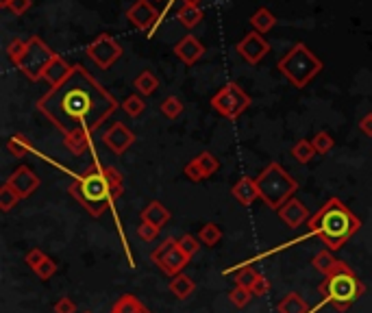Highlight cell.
I'll use <instances>...</instances> for the list:
<instances>
[{
	"instance_id": "obj_31",
	"label": "cell",
	"mask_w": 372,
	"mask_h": 313,
	"mask_svg": "<svg viewBox=\"0 0 372 313\" xmlns=\"http://www.w3.org/2000/svg\"><path fill=\"white\" fill-rule=\"evenodd\" d=\"M7 148H9V153L14 155V157H24V155H29L31 153V142L27 140L24 135H14L11 140L7 142Z\"/></svg>"
},
{
	"instance_id": "obj_51",
	"label": "cell",
	"mask_w": 372,
	"mask_h": 313,
	"mask_svg": "<svg viewBox=\"0 0 372 313\" xmlns=\"http://www.w3.org/2000/svg\"><path fill=\"white\" fill-rule=\"evenodd\" d=\"M11 0H0V7H9Z\"/></svg>"
},
{
	"instance_id": "obj_5",
	"label": "cell",
	"mask_w": 372,
	"mask_h": 313,
	"mask_svg": "<svg viewBox=\"0 0 372 313\" xmlns=\"http://www.w3.org/2000/svg\"><path fill=\"white\" fill-rule=\"evenodd\" d=\"M255 183H257L259 198L275 211H279L290 198H294V194L299 190V183L294 181L288 174V170L281 164H277V161L268 164L261 170L259 177L255 179Z\"/></svg>"
},
{
	"instance_id": "obj_16",
	"label": "cell",
	"mask_w": 372,
	"mask_h": 313,
	"mask_svg": "<svg viewBox=\"0 0 372 313\" xmlns=\"http://www.w3.org/2000/svg\"><path fill=\"white\" fill-rule=\"evenodd\" d=\"M187 264H189V257L183 255L181 250H178V246H176V248L168 250V253L161 257V261H159L157 266L172 279V277H176V274H181Z\"/></svg>"
},
{
	"instance_id": "obj_41",
	"label": "cell",
	"mask_w": 372,
	"mask_h": 313,
	"mask_svg": "<svg viewBox=\"0 0 372 313\" xmlns=\"http://www.w3.org/2000/svg\"><path fill=\"white\" fill-rule=\"evenodd\" d=\"M178 246V240H174V237H165V240L155 248V250H152V255H150V261H152V264H159V261H161V257L165 255V253H168V250H172V248H176Z\"/></svg>"
},
{
	"instance_id": "obj_44",
	"label": "cell",
	"mask_w": 372,
	"mask_h": 313,
	"mask_svg": "<svg viewBox=\"0 0 372 313\" xmlns=\"http://www.w3.org/2000/svg\"><path fill=\"white\" fill-rule=\"evenodd\" d=\"M185 177H187L191 183H200V181L207 179V177H205V172L200 170V166L196 164V159L189 161V164L185 166Z\"/></svg>"
},
{
	"instance_id": "obj_11",
	"label": "cell",
	"mask_w": 372,
	"mask_h": 313,
	"mask_svg": "<svg viewBox=\"0 0 372 313\" xmlns=\"http://www.w3.org/2000/svg\"><path fill=\"white\" fill-rule=\"evenodd\" d=\"M7 185L14 187L20 194V198H29L37 192V187H40V177H37L29 166H20L18 170L9 174Z\"/></svg>"
},
{
	"instance_id": "obj_8",
	"label": "cell",
	"mask_w": 372,
	"mask_h": 313,
	"mask_svg": "<svg viewBox=\"0 0 372 313\" xmlns=\"http://www.w3.org/2000/svg\"><path fill=\"white\" fill-rule=\"evenodd\" d=\"M211 107L226 120H237L244 111L251 107V96L242 90L237 83H226L220 87L213 98H211Z\"/></svg>"
},
{
	"instance_id": "obj_14",
	"label": "cell",
	"mask_w": 372,
	"mask_h": 313,
	"mask_svg": "<svg viewBox=\"0 0 372 313\" xmlns=\"http://www.w3.org/2000/svg\"><path fill=\"white\" fill-rule=\"evenodd\" d=\"M277 214L290 229H299L305 222H310V218H312L310 209H307L299 198H290L288 203L277 211Z\"/></svg>"
},
{
	"instance_id": "obj_46",
	"label": "cell",
	"mask_w": 372,
	"mask_h": 313,
	"mask_svg": "<svg viewBox=\"0 0 372 313\" xmlns=\"http://www.w3.org/2000/svg\"><path fill=\"white\" fill-rule=\"evenodd\" d=\"M48 255L44 253V250H40V248H33V250H29L27 253V257H24V261H27V266L31 268V270H35L37 266L42 264V261L46 259Z\"/></svg>"
},
{
	"instance_id": "obj_15",
	"label": "cell",
	"mask_w": 372,
	"mask_h": 313,
	"mask_svg": "<svg viewBox=\"0 0 372 313\" xmlns=\"http://www.w3.org/2000/svg\"><path fill=\"white\" fill-rule=\"evenodd\" d=\"M174 55L183 61V64L191 66L205 55V46L196 40L194 35H185L181 42L174 46Z\"/></svg>"
},
{
	"instance_id": "obj_26",
	"label": "cell",
	"mask_w": 372,
	"mask_h": 313,
	"mask_svg": "<svg viewBox=\"0 0 372 313\" xmlns=\"http://www.w3.org/2000/svg\"><path fill=\"white\" fill-rule=\"evenodd\" d=\"M176 18H178V22L183 24V27L194 29L196 24H200V20H202V11L196 5H183L181 9L176 11Z\"/></svg>"
},
{
	"instance_id": "obj_43",
	"label": "cell",
	"mask_w": 372,
	"mask_h": 313,
	"mask_svg": "<svg viewBox=\"0 0 372 313\" xmlns=\"http://www.w3.org/2000/svg\"><path fill=\"white\" fill-rule=\"evenodd\" d=\"M137 235H139V240H144V242H152V240H157V235H159V229L157 227H152V224L148 222H139V227H137Z\"/></svg>"
},
{
	"instance_id": "obj_40",
	"label": "cell",
	"mask_w": 372,
	"mask_h": 313,
	"mask_svg": "<svg viewBox=\"0 0 372 313\" xmlns=\"http://www.w3.org/2000/svg\"><path fill=\"white\" fill-rule=\"evenodd\" d=\"M198 248H200V240H198V237H194V235H189V233L178 240V250H181L183 255H187L189 259L198 253Z\"/></svg>"
},
{
	"instance_id": "obj_48",
	"label": "cell",
	"mask_w": 372,
	"mask_h": 313,
	"mask_svg": "<svg viewBox=\"0 0 372 313\" xmlns=\"http://www.w3.org/2000/svg\"><path fill=\"white\" fill-rule=\"evenodd\" d=\"M7 9L14 11L16 16H24L31 9V0H11Z\"/></svg>"
},
{
	"instance_id": "obj_19",
	"label": "cell",
	"mask_w": 372,
	"mask_h": 313,
	"mask_svg": "<svg viewBox=\"0 0 372 313\" xmlns=\"http://www.w3.org/2000/svg\"><path fill=\"white\" fill-rule=\"evenodd\" d=\"M342 264H344V261L336 259V255H333L329 248L320 250V253L312 259V266H314L320 274H325V277H329V274H333V272H338V270L342 268Z\"/></svg>"
},
{
	"instance_id": "obj_23",
	"label": "cell",
	"mask_w": 372,
	"mask_h": 313,
	"mask_svg": "<svg viewBox=\"0 0 372 313\" xmlns=\"http://www.w3.org/2000/svg\"><path fill=\"white\" fill-rule=\"evenodd\" d=\"M66 148L70 150L72 155H83L85 150L89 148V131L85 129H76L72 133H66V140H63Z\"/></svg>"
},
{
	"instance_id": "obj_49",
	"label": "cell",
	"mask_w": 372,
	"mask_h": 313,
	"mask_svg": "<svg viewBox=\"0 0 372 313\" xmlns=\"http://www.w3.org/2000/svg\"><path fill=\"white\" fill-rule=\"evenodd\" d=\"M359 131L366 133L368 137H372V114L362 118V122H359Z\"/></svg>"
},
{
	"instance_id": "obj_34",
	"label": "cell",
	"mask_w": 372,
	"mask_h": 313,
	"mask_svg": "<svg viewBox=\"0 0 372 313\" xmlns=\"http://www.w3.org/2000/svg\"><path fill=\"white\" fill-rule=\"evenodd\" d=\"M259 279V272L255 270V268H251V266H244V268H240V270H235L233 272V281H235V285H244V287H253V283Z\"/></svg>"
},
{
	"instance_id": "obj_3",
	"label": "cell",
	"mask_w": 372,
	"mask_h": 313,
	"mask_svg": "<svg viewBox=\"0 0 372 313\" xmlns=\"http://www.w3.org/2000/svg\"><path fill=\"white\" fill-rule=\"evenodd\" d=\"M68 192L79 200L87 209V214L94 218H100L115 200H118L105 177V168L98 164L89 166L81 177L68 187Z\"/></svg>"
},
{
	"instance_id": "obj_37",
	"label": "cell",
	"mask_w": 372,
	"mask_h": 313,
	"mask_svg": "<svg viewBox=\"0 0 372 313\" xmlns=\"http://www.w3.org/2000/svg\"><path fill=\"white\" fill-rule=\"evenodd\" d=\"M312 144H314V148H316V155H327L329 150H331L333 146H336V140H333V137H331V133L320 131V133H316V135H314Z\"/></svg>"
},
{
	"instance_id": "obj_9",
	"label": "cell",
	"mask_w": 372,
	"mask_h": 313,
	"mask_svg": "<svg viewBox=\"0 0 372 313\" xmlns=\"http://www.w3.org/2000/svg\"><path fill=\"white\" fill-rule=\"evenodd\" d=\"M87 55L94 64L102 70H109L115 61L122 57V48L118 46V42L113 40L111 35L100 33L96 40L87 46Z\"/></svg>"
},
{
	"instance_id": "obj_4",
	"label": "cell",
	"mask_w": 372,
	"mask_h": 313,
	"mask_svg": "<svg viewBox=\"0 0 372 313\" xmlns=\"http://www.w3.org/2000/svg\"><path fill=\"white\" fill-rule=\"evenodd\" d=\"M318 292L325 298V303L333 305L338 311H346V309H351L357 303V298L366 292V285L349 268V264H342V268L338 272L325 277V281L318 285Z\"/></svg>"
},
{
	"instance_id": "obj_36",
	"label": "cell",
	"mask_w": 372,
	"mask_h": 313,
	"mask_svg": "<svg viewBox=\"0 0 372 313\" xmlns=\"http://www.w3.org/2000/svg\"><path fill=\"white\" fill-rule=\"evenodd\" d=\"M196 164L200 166V170L205 172V177H213V174L218 172V168H220V161H218L211 153H200L196 157Z\"/></svg>"
},
{
	"instance_id": "obj_17",
	"label": "cell",
	"mask_w": 372,
	"mask_h": 313,
	"mask_svg": "<svg viewBox=\"0 0 372 313\" xmlns=\"http://www.w3.org/2000/svg\"><path fill=\"white\" fill-rule=\"evenodd\" d=\"M231 192L237 198V203L244 205V207H251L255 200L259 198V190H257V183L251 177H242L233 187H231Z\"/></svg>"
},
{
	"instance_id": "obj_38",
	"label": "cell",
	"mask_w": 372,
	"mask_h": 313,
	"mask_svg": "<svg viewBox=\"0 0 372 313\" xmlns=\"http://www.w3.org/2000/svg\"><path fill=\"white\" fill-rule=\"evenodd\" d=\"M105 177L111 185V190L115 194V198H120L124 194V183H122V174L118 172V168L113 166H105Z\"/></svg>"
},
{
	"instance_id": "obj_18",
	"label": "cell",
	"mask_w": 372,
	"mask_h": 313,
	"mask_svg": "<svg viewBox=\"0 0 372 313\" xmlns=\"http://www.w3.org/2000/svg\"><path fill=\"white\" fill-rule=\"evenodd\" d=\"M72 70H74V66H68L66 61H63V59L57 55V57L48 64V68H46V72H44V79H46L50 85H53V87H59L61 83H66V81L70 79Z\"/></svg>"
},
{
	"instance_id": "obj_13",
	"label": "cell",
	"mask_w": 372,
	"mask_h": 313,
	"mask_svg": "<svg viewBox=\"0 0 372 313\" xmlns=\"http://www.w3.org/2000/svg\"><path fill=\"white\" fill-rule=\"evenodd\" d=\"M102 140H105V144L113 150L115 155H122L135 142V135L129 129H126L122 122H115V124H111V127H109V131L105 133Z\"/></svg>"
},
{
	"instance_id": "obj_7",
	"label": "cell",
	"mask_w": 372,
	"mask_h": 313,
	"mask_svg": "<svg viewBox=\"0 0 372 313\" xmlns=\"http://www.w3.org/2000/svg\"><path fill=\"white\" fill-rule=\"evenodd\" d=\"M55 57H57V53H53L40 37L33 35L27 40V50H24V55L20 57L16 66L27 74L31 81H40V79H44V72Z\"/></svg>"
},
{
	"instance_id": "obj_29",
	"label": "cell",
	"mask_w": 372,
	"mask_h": 313,
	"mask_svg": "<svg viewBox=\"0 0 372 313\" xmlns=\"http://www.w3.org/2000/svg\"><path fill=\"white\" fill-rule=\"evenodd\" d=\"M20 200H22L20 194L11 185L5 183L3 187H0V209H3V211H11L20 203Z\"/></svg>"
},
{
	"instance_id": "obj_30",
	"label": "cell",
	"mask_w": 372,
	"mask_h": 313,
	"mask_svg": "<svg viewBox=\"0 0 372 313\" xmlns=\"http://www.w3.org/2000/svg\"><path fill=\"white\" fill-rule=\"evenodd\" d=\"M292 155L297 157L299 164H310V161L314 159V155H316V148H314V144L310 140H301L297 146L292 148Z\"/></svg>"
},
{
	"instance_id": "obj_24",
	"label": "cell",
	"mask_w": 372,
	"mask_h": 313,
	"mask_svg": "<svg viewBox=\"0 0 372 313\" xmlns=\"http://www.w3.org/2000/svg\"><path fill=\"white\" fill-rule=\"evenodd\" d=\"M279 313H310V305L305 303L303 296L292 292L279 303Z\"/></svg>"
},
{
	"instance_id": "obj_47",
	"label": "cell",
	"mask_w": 372,
	"mask_h": 313,
	"mask_svg": "<svg viewBox=\"0 0 372 313\" xmlns=\"http://www.w3.org/2000/svg\"><path fill=\"white\" fill-rule=\"evenodd\" d=\"M251 292H253V296H268L270 294V281H268L264 274H259V279L253 283Z\"/></svg>"
},
{
	"instance_id": "obj_25",
	"label": "cell",
	"mask_w": 372,
	"mask_h": 313,
	"mask_svg": "<svg viewBox=\"0 0 372 313\" xmlns=\"http://www.w3.org/2000/svg\"><path fill=\"white\" fill-rule=\"evenodd\" d=\"M251 24H253V29L257 31V33H268V31H272L275 29V24H277V18L270 14L268 9H259V11H255V16L251 18Z\"/></svg>"
},
{
	"instance_id": "obj_12",
	"label": "cell",
	"mask_w": 372,
	"mask_h": 313,
	"mask_svg": "<svg viewBox=\"0 0 372 313\" xmlns=\"http://www.w3.org/2000/svg\"><path fill=\"white\" fill-rule=\"evenodd\" d=\"M126 18H129V22L139 31H150L152 24L159 20V14L148 0H135L129 7V11H126Z\"/></svg>"
},
{
	"instance_id": "obj_45",
	"label": "cell",
	"mask_w": 372,
	"mask_h": 313,
	"mask_svg": "<svg viewBox=\"0 0 372 313\" xmlns=\"http://www.w3.org/2000/svg\"><path fill=\"white\" fill-rule=\"evenodd\" d=\"M53 309L55 313H76V303L70 296H61L59 300H55Z\"/></svg>"
},
{
	"instance_id": "obj_52",
	"label": "cell",
	"mask_w": 372,
	"mask_h": 313,
	"mask_svg": "<svg viewBox=\"0 0 372 313\" xmlns=\"http://www.w3.org/2000/svg\"><path fill=\"white\" fill-rule=\"evenodd\" d=\"M85 313H89V311H85Z\"/></svg>"
},
{
	"instance_id": "obj_35",
	"label": "cell",
	"mask_w": 372,
	"mask_h": 313,
	"mask_svg": "<svg viewBox=\"0 0 372 313\" xmlns=\"http://www.w3.org/2000/svg\"><path fill=\"white\" fill-rule=\"evenodd\" d=\"M161 114L168 118V120H176L178 116L183 114V103L178 100L176 96H168L161 103Z\"/></svg>"
},
{
	"instance_id": "obj_39",
	"label": "cell",
	"mask_w": 372,
	"mask_h": 313,
	"mask_svg": "<svg viewBox=\"0 0 372 313\" xmlns=\"http://www.w3.org/2000/svg\"><path fill=\"white\" fill-rule=\"evenodd\" d=\"M35 277L40 279V281H50L57 274V261L55 259H50V257H46L40 266H37L35 270Z\"/></svg>"
},
{
	"instance_id": "obj_1",
	"label": "cell",
	"mask_w": 372,
	"mask_h": 313,
	"mask_svg": "<svg viewBox=\"0 0 372 313\" xmlns=\"http://www.w3.org/2000/svg\"><path fill=\"white\" fill-rule=\"evenodd\" d=\"M115 107H118L115 98L105 87H100L83 66H74L70 79L53 87L37 103V109L63 133L76 129L92 133L113 114Z\"/></svg>"
},
{
	"instance_id": "obj_28",
	"label": "cell",
	"mask_w": 372,
	"mask_h": 313,
	"mask_svg": "<svg viewBox=\"0 0 372 313\" xmlns=\"http://www.w3.org/2000/svg\"><path fill=\"white\" fill-rule=\"evenodd\" d=\"M198 240L205 246H216L218 242L222 240V229L218 227V224H213V222L205 224V227L200 229V233H198Z\"/></svg>"
},
{
	"instance_id": "obj_27",
	"label": "cell",
	"mask_w": 372,
	"mask_h": 313,
	"mask_svg": "<svg viewBox=\"0 0 372 313\" xmlns=\"http://www.w3.org/2000/svg\"><path fill=\"white\" fill-rule=\"evenodd\" d=\"M135 87H137V92L142 94V96H150L159 87V81H157V77L150 70H146V72H142L135 79Z\"/></svg>"
},
{
	"instance_id": "obj_20",
	"label": "cell",
	"mask_w": 372,
	"mask_h": 313,
	"mask_svg": "<svg viewBox=\"0 0 372 313\" xmlns=\"http://www.w3.org/2000/svg\"><path fill=\"white\" fill-rule=\"evenodd\" d=\"M109 313H150V309L133 294H124L111 305Z\"/></svg>"
},
{
	"instance_id": "obj_2",
	"label": "cell",
	"mask_w": 372,
	"mask_h": 313,
	"mask_svg": "<svg viewBox=\"0 0 372 313\" xmlns=\"http://www.w3.org/2000/svg\"><path fill=\"white\" fill-rule=\"evenodd\" d=\"M307 224H310V233L320 237L331 253H338V250L359 231V227H362L359 218L340 198L327 200Z\"/></svg>"
},
{
	"instance_id": "obj_33",
	"label": "cell",
	"mask_w": 372,
	"mask_h": 313,
	"mask_svg": "<svg viewBox=\"0 0 372 313\" xmlns=\"http://www.w3.org/2000/svg\"><path fill=\"white\" fill-rule=\"evenodd\" d=\"M253 298H255L253 292L248 290V287H244V285H235L233 290L229 292V300H231V303H233L235 307H240V309L246 307Z\"/></svg>"
},
{
	"instance_id": "obj_10",
	"label": "cell",
	"mask_w": 372,
	"mask_h": 313,
	"mask_svg": "<svg viewBox=\"0 0 372 313\" xmlns=\"http://www.w3.org/2000/svg\"><path fill=\"white\" fill-rule=\"evenodd\" d=\"M237 53L240 57H244L248 61V64H259V61L270 53V44L264 40V35L253 31V33H246L244 35V40L237 42Z\"/></svg>"
},
{
	"instance_id": "obj_21",
	"label": "cell",
	"mask_w": 372,
	"mask_h": 313,
	"mask_svg": "<svg viewBox=\"0 0 372 313\" xmlns=\"http://www.w3.org/2000/svg\"><path fill=\"white\" fill-rule=\"evenodd\" d=\"M142 220L148 222V224H152V227L161 229L163 224L170 220V211L165 209V207L159 203V200H152V203H148L146 209L142 211Z\"/></svg>"
},
{
	"instance_id": "obj_6",
	"label": "cell",
	"mask_w": 372,
	"mask_h": 313,
	"mask_svg": "<svg viewBox=\"0 0 372 313\" xmlns=\"http://www.w3.org/2000/svg\"><path fill=\"white\" fill-rule=\"evenodd\" d=\"M279 70L286 74V79L297 85L307 87V83L314 81L320 70H323V61H320L305 44H297L290 53L279 61Z\"/></svg>"
},
{
	"instance_id": "obj_22",
	"label": "cell",
	"mask_w": 372,
	"mask_h": 313,
	"mask_svg": "<svg viewBox=\"0 0 372 313\" xmlns=\"http://www.w3.org/2000/svg\"><path fill=\"white\" fill-rule=\"evenodd\" d=\"M168 290H170V294H174L178 300H185V298H189L191 294H194L196 285H194V281L187 277V274L181 272V274H176V277L170 279Z\"/></svg>"
},
{
	"instance_id": "obj_32",
	"label": "cell",
	"mask_w": 372,
	"mask_h": 313,
	"mask_svg": "<svg viewBox=\"0 0 372 313\" xmlns=\"http://www.w3.org/2000/svg\"><path fill=\"white\" fill-rule=\"evenodd\" d=\"M122 109L126 111V116L137 118V116H142V114H144L146 103H144V98L139 96V94H131V96L122 103Z\"/></svg>"
},
{
	"instance_id": "obj_42",
	"label": "cell",
	"mask_w": 372,
	"mask_h": 313,
	"mask_svg": "<svg viewBox=\"0 0 372 313\" xmlns=\"http://www.w3.org/2000/svg\"><path fill=\"white\" fill-rule=\"evenodd\" d=\"M24 50H27V40H20V37H16V40H11L9 46H7V55L9 59L14 61V64H18L20 57L24 55Z\"/></svg>"
},
{
	"instance_id": "obj_50",
	"label": "cell",
	"mask_w": 372,
	"mask_h": 313,
	"mask_svg": "<svg viewBox=\"0 0 372 313\" xmlns=\"http://www.w3.org/2000/svg\"><path fill=\"white\" fill-rule=\"evenodd\" d=\"M198 3H200V0H183V5H196L198 7Z\"/></svg>"
}]
</instances>
